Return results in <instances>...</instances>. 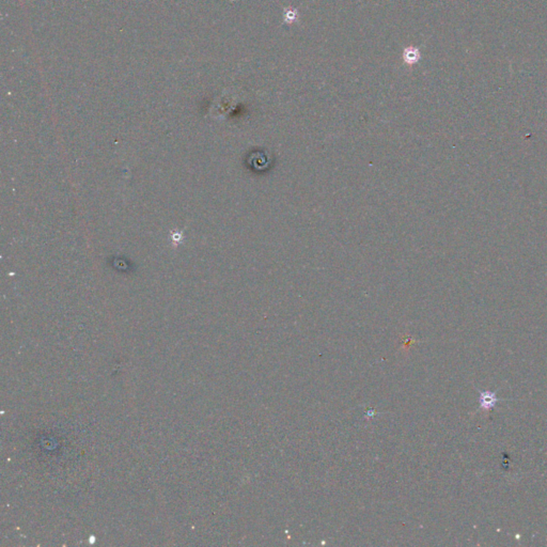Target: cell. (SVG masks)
Segmentation results:
<instances>
[{
  "label": "cell",
  "instance_id": "cell-1",
  "mask_svg": "<svg viewBox=\"0 0 547 547\" xmlns=\"http://www.w3.org/2000/svg\"><path fill=\"white\" fill-rule=\"evenodd\" d=\"M421 59V52L420 50L416 46H407L403 50V61L406 66H413L417 65V63Z\"/></svg>",
  "mask_w": 547,
  "mask_h": 547
},
{
  "label": "cell",
  "instance_id": "cell-2",
  "mask_svg": "<svg viewBox=\"0 0 547 547\" xmlns=\"http://www.w3.org/2000/svg\"><path fill=\"white\" fill-rule=\"evenodd\" d=\"M479 394H480L479 395L480 407L482 408V410H485V411L491 410V408H493L494 406L496 405V403L498 401H500V399H498L494 392L479 390Z\"/></svg>",
  "mask_w": 547,
  "mask_h": 547
},
{
  "label": "cell",
  "instance_id": "cell-3",
  "mask_svg": "<svg viewBox=\"0 0 547 547\" xmlns=\"http://www.w3.org/2000/svg\"><path fill=\"white\" fill-rule=\"evenodd\" d=\"M299 18V13H298V10L295 9V8H285L283 10V23L284 24H288V25H292L296 23L297 20Z\"/></svg>",
  "mask_w": 547,
  "mask_h": 547
}]
</instances>
